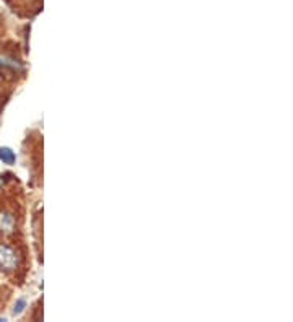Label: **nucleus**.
Listing matches in <instances>:
<instances>
[{
    "instance_id": "obj_3",
    "label": "nucleus",
    "mask_w": 293,
    "mask_h": 322,
    "mask_svg": "<svg viewBox=\"0 0 293 322\" xmlns=\"http://www.w3.org/2000/svg\"><path fill=\"white\" fill-rule=\"evenodd\" d=\"M0 161H3V165H13L17 161V155H15L12 148L2 147L0 148Z\"/></svg>"
},
{
    "instance_id": "obj_4",
    "label": "nucleus",
    "mask_w": 293,
    "mask_h": 322,
    "mask_svg": "<svg viewBox=\"0 0 293 322\" xmlns=\"http://www.w3.org/2000/svg\"><path fill=\"white\" fill-rule=\"evenodd\" d=\"M24 308H26V301H24L23 298L18 299L17 303H15V309H13V314H22Z\"/></svg>"
},
{
    "instance_id": "obj_2",
    "label": "nucleus",
    "mask_w": 293,
    "mask_h": 322,
    "mask_svg": "<svg viewBox=\"0 0 293 322\" xmlns=\"http://www.w3.org/2000/svg\"><path fill=\"white\" fill-rule=\"evenodd\" d=\"M13 226H15V220L12 215L7 212H0V233L10 234L13 231Z\"/></svg>"
},
{
    "instance_id": "obj_5",
    "label": "nucleus",
    "mask_w": 293,
    "mask_h": 322,
    "mask_svg": "<svg viewBox=\"0 0 293 322\" xmlns=\"http://www.w3.org/2000/svg\"><path fill=\"white\" fill-rule=\"evenodd\" d=\"M3 65H5V60L0 57V67H3Z\"/></svg>"
},
{
    "instance_id": "obj_1",
    "label": "nucleus",
    "mask_w": 293,
    "mask_h": 322,
    "mask_svg": "<svg viewBox=\"0 0 293 322\" xmlns=\"http://www.w3.org/2000/svg\"><path fill=\"white\" fill-rule=\"evenodd\" d=\"M18 267V254L12 246L0 243V270L2 272H13Z\"/></svg>"
}]
</instances>
